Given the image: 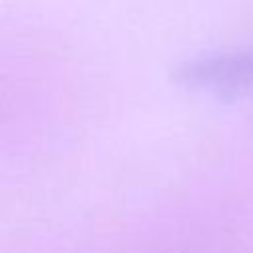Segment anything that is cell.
I'll list each match as a JSON object with an SVG mask.
<instances>
[{
  "label": "cell",
  "mask_w": 253,
  "mask_h": 253,
  "mask_svg": "<svg viewBox=\"0 0 253 253\" xmlns=\"http://www.w3.org/2000/svg\"><path fill=\"white\" fill-rule=\"evenodd\" d=\"M174 79L217 99L235 101L253 95V49H235L200 55L184 61Z\"/></svg>",
  "instance_id": "obj_1"
}]
</instances>
